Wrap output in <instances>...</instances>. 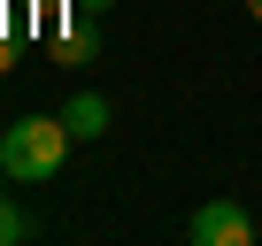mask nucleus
I'll use <instances>...</instances> for the list:
<instances>
[{
    "label": "nucleus",
    "instance_id": "nucleus-2",
    "mask_svg": "<svg viewBox=\"0 0 262 246\" xmlns=\"http://www.w3.org/2000/svg\"><path fill=\"white\" fill-rule=\"evenodd\" d=\"M185 231H193V246H254V215L239 200H208Z\"/></svg>",
    "mask_w": 262,
    "mask_h": 246
},
{
    "label": "nucleus",
    "instance_id": "nucleus-5",
    "mask_svg": "<svg viewBox=\"0 0 262 246\" xmlns=\"http://www.w3.org/2000/svg\"><path fill=\"white\" fill-rule=\"evenodd\" d=\"M85 54H93V23H85V16H77V31H70V39H62V62H85Z\"/></svg>",
    "mask_w": 262,
    "mask_h": 246
},
{
    "label": "nucleus",
    "instance_id": "nucleus-7",
    "mask_svg": "<svg viewBox=\"0 0 262 246\" xmlns=\"http://www.w3.org/2000/svg\"><path fill=\"white\" fill-rule=\"evenodd\" d=\"M247 16H254V23H262V0H247Z\"/></svg>",
    "mask_w": 262,
    "mask_h": 246
},
{
    "label": "nucleus",
    "instance_id": "nucleus-4",
    "mask_svg": "<svg viewBox=\"0 0 262 246\" xmlns=\"http://www.w3.org/2000/svg\"><path fill=\"white\" fill-rule=\"evenodd\" d=\"M24 238H31V208L0 192V246H24Z\"/></svg>",
    "mask_w": 262,
    "mask_h": 246
},
{
    "label": "nucleus",
    "instance_id": "nucleus-3",
    "mask_svg": "<svg viewBox=\"0 0 262 246\" xmlns=\"http://www.w3.org/2000/svg\"><path fill=\"white\" fill-rule=\"evenodd\" d=\"M62 123H70V139H100L108 131V100L100 92H70L62 100Z\"/></svg>",
    "mask_w": 262,
    "mask_h": 246
},
{
    "label": "nucleus",
    "instance_id": "nucleus-6",
    "mask_svg": "<svg viewBox=\"0 0 262 246\" xmlns=\"http://www.w3.org/2000/svg\"><path fill=\"white\" fill-rule=\"evenodd\" d=\"M70 8H77V16H85V23H100V16H108V8H116V0H70Z\"/></svg>",
    "mask_w": 262,
    "mask_h": 246
},
{
    "label": "nucleus",
    "instance_id": "nucleus-1",
    "mask_svg": "<svg viewBox=\"0 0 262 246\" xmlns=\"http://www.w3.org/2000/svg\"><path fill=\"white\" fill-rule=\"evenodd\" d=\"M70 123L62 115H16L8 131H0V177L8 185H47L62 162H70Z\"/></svg>",
    "mask_w": 262,
    "mask_h": 246
},
{
    "label": "nucleus",
    "instance_id": "nucleus-8",
    "mask_svg": "<svg viewBox=\"0 0 262 246\" xmlns=\"http://www.w3.org/2000/svg\"><path fill=\"white\" fill-rule=\"evenodd\" d=\"M0 77H8V46H0Z\"/></svg>",
    "mask_w": 262,
    "mask_h": 246
}]
</instances>
